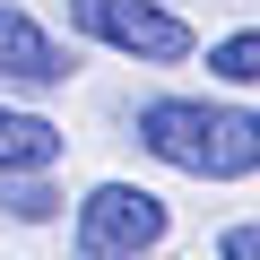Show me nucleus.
<instances>
[{
	"mask_svg": "<svg viewBox=\"0 0 260 260\" xmlns=\"http://www.w3.org/2000/svg\"><path fill=\"white\" fill-rule=\"evenodd\" d=\"M139 148L165 156L174 174L243 182V174H260V113L208 104V95H156V104H139Z\"/></svg>",
	"mask_w": 260,
	"mask_h": 260,
	"instance_id": "f257e3e1",
	"label": "nucleus"
},
{
	"mask_svg": "<svg viewBox=\"0 0 260 260\" xmlns=\"http://www.w3.org/2000/svg\"><path fill=\"white\" fill-rule=\"evenodd\" d=\"M217 251H225V260H260V225H225Z\"/></svg>",
	"mask_w": 260,
	"mask_h": 260,
	"instance_id": "6e6552de",
	"label": "nucleus"
},
{
	"mask_svg": "<svg viewBox=\"0 0 260 260\" xmlns=\"http://www.w3.org/2000/svg\"><path fill=\"white\" fill-rule=\"evenodd\" d=\"M208 78H225V87H260V26L217 35V44H208Z\"/></svg>",
	"mask_w": 260,
	"mask_h": 260,
	"instance_id": "0eeeda50",
	"label": "nucleus"
},
{
	"mask_svg": "<svg viewBox=\"0 0 260 260\" xmlns=\"http://www.w3.org/2000/svg\"><path fill=\"white\" fill-rule=\"evenodd\" d=\"M148 260H156V251H148Z\"/></svg>",
	"mask_w": 260,
	"mask_h": 260,
	"instance_id": "1a4fd4ad",
	"label": "nucleus"
},
{
	"mask_svg": "<svg viewBox=\"0 0 260 260\" xmlns=\"http://www.w3.org/2000/svg\"><path fill=\"white\" fill-rule=\"evenodd\" d=\"M78 61L26 18V9H9V0H0V78H9V87H61Z\"/></svg>",
	"mask_w": 260,
	"mask_h": 260,
	"instance_id": "20e7f679",
	"label": "nucleus"
},
{
	"mask_svg": "<svg viewBox=\"0 0 260 260\" xmlns=\"http://www.w3.org/2000/svg\"><path fill=\"white\" fill-rule=\"evenodd\" d=\"M165 225H174V208H165L156 191H139V182H95V191L78 200V260H148V251L165 243Z\"/></svg>",
	"mask_w": 260,
	"mask_h": 260,
	"instance_id": "f03ea898",
	"label": "nucleus"
},
{
	"mask_svg": "<svg viewBox=\"0 0 260 260\" xmlns=\"http://www.w3.org/2000/svg\"><path fill=\"white\" fill-rule=\"evenodd\" d=\"M61 156V130L44 121V113H18V104H0V165H52Z\"/></svg>",
	"mask_w": 260,
	"mask_h": 260,
	"instance_id": "39448f33",
	"label": "nucleus"
},
{
	"mask_svg": "<svg viewBox=\"0 0 260 260\" xmlns=\"http://www.w3.org/2000/svg\"><path fill=\"white\" fill-rule=\"evenodd\" d=\"M70 26L130 52V61H191V26L165 0H70Z\"/></svg>",
	"mask_w": 260,
	"mask_h": 260,
	"instance_id": "7ed1b4c3",
	"label": "nucleus"
},
{
	"mask_svg": "<svg viewBox=\"0 0 260 260\" xmlns=\"http://www.w3.org/2000/svg\"><path fill=\"white\" fill-rule=\"evenodd\" d=\"M0 208H9V217H26V225L61 217V200H52V182H35V165H0Z\"/></svg>",
	"mask_w": 260,
	"mask_h": 260,
	"instance_id": "423d86ee",
	"label": "nucleus"
}]
</instances>
